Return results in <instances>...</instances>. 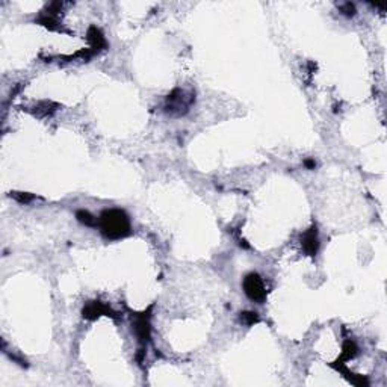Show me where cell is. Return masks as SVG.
I'll return each mask as SVG.
<instances>
[{
    "label": "cell",
    "mask_w": 387,
    "mask_h": 387,
    "mask_svg": "<svg viewBox=\"0 0 387 387\" xmlns=\"http://www.w3.org/2000/svg\"><path fill=\"white\" fill-rule=\"evenodd\" d=\"M100 231L107 239H121L130 234V220L127 213L120 209H107L100 215Z\"/></svg>",
    "instance_id": "6da1fadb"
},
{
    "label": "cell",
    "mask_w": 387,
    "mask_h": 387,
    "mask_svg": "<svg viewBox=\"0 0 387 387\" xmlns=\"http://www.w3.org/2000/svg\"><path fill=\"white\" fill-rule=\"evenodd\" d=\"M244 290H245L247 296L256 303H262L266 298L265 283H263L262 277L256 272H251L244 278Z\"/></svg>",
    "instance_id": "7a4b0ae2"
},
{
    "label": "cell",
    "mask_w": 387,
    "mask_h": 387,
    "mask_svg": "<svg viewBox=\"0 0 387 387\" xmlns=\"http://www.w3.org/2000/svg\"><path fill=\"white\" fill-rule=\"evenodd\" d=\"M192 96L186 97L185 91L182 90H174L173 94H169L166 98V112H177V114H185L188 111V107L193 103Z\"/></svg>",
    "instance_id": "3957f363"
},
{
    "label": "cell",
    "mask_w": 387,
    "mask_h": 387,
    "mask_svg": "<svg viewBox=\"0 0 387 387\" xmlns=\"http://www.w3.org/2000/svg\"><path fill=\"white\" fill-rule=\"evenodd\" d=\"M303 242V248L304 251L309 254V256H315L318 253V248H319V239H318V230H316V226H313L310 230H307L301 239Z\"/></svg>",
    "instance_id": "277c9868"
},
{
    "label": "cell",
    "mask_w": 387,
    "mask_h": 387,
    "mask_svg": "<svg viewBox=\"0 0 387 387\" xmlns=\"http://www.w3.org/2000/svg\"><path fill=\"white\" fill-rule=\"evenodd\" d=\"M107 312H111L107 307H104L101 303H97V301H93V303H88L85 307H83V318H87V319H96L98 316H101V315H104V313H107Z\"/></svg>",
    "instance_id": "5b68a950"
},
{
    "label": "cell",
    "mask_w": 387,
    "mask_h": 387,
    "mask_svg": "<svg viewBox=\"0 0 387 387\" xmlns=\"http://www.w3.org/2000/svg\"><path fill=\"white\" fill-rule=\"evenodd\" d=\"M135 331L139 337L141 342H147L148 340V336H150V324H148V316L141 315L138 316L136 322H135Z\"/></svg>",
    "instance_id": "8992f818"
},
{
    "label": "cell",
    "mask_w": 387,
    "mask_h": 387,
    "mask_svg": "<svg viewBox=\"0 0 387 387\" xmlns=\"http://www.w3.org/2000/svg\"><path fill=\"white\" fill-rule=\"evenodd\" d=\"M76 218L79 220V223H82V224H85V226H98V221H97L96 218H94L88 210H79V212L76 213Z\"/></svg>",
    "instance_id": "52a82bcc"
},
{
    "label": "cell",
    "mask_w": 387,
    "mask_h": 387,
    "mask_svg": "<svg viewBox=\"0 0 387 387\" xmlns=\"http://www.w3.org/2000/svg\"><path fill=\"white\" fill-rule=\"evenodd\" d=\"M241 319H244L247 324H254L259 321V316L254 312H245V313H241Z\"/></svg>",
    "instance_id": "ba28073f"
},
{
    "label": "cell",
    "mask_w": 387,
    "mask_h": 387,
    "mask_svg": "<svg viewBox=\"0 0 387 387\" xmlns=\"http://www.w3.org/2000/svg\"><path fill=\"white\" fill-rule=\"evenodd\" d=\"M340 11H342V14H345L347 17H353L355 14V8L353 3H345V5H342V6H340Z\"/></svg>",
    "instance_id": "9c48e42d"
},
{
    "label": "cell",
    "mask_w": 387,
    "mask_h": 387,
    "mask_svg": "<svg viewBox=\"0 0 387 387\" xmlns=\"http://www.w3.org/2000/svg\"><path fill=\"white\" fill-rule=\"evenodd\" d=\"M306 165H307L309 168H315L316 163H315V161H306Z\"/></svg>",
    "instance_id": "30bf717a"
}]
</instances>
